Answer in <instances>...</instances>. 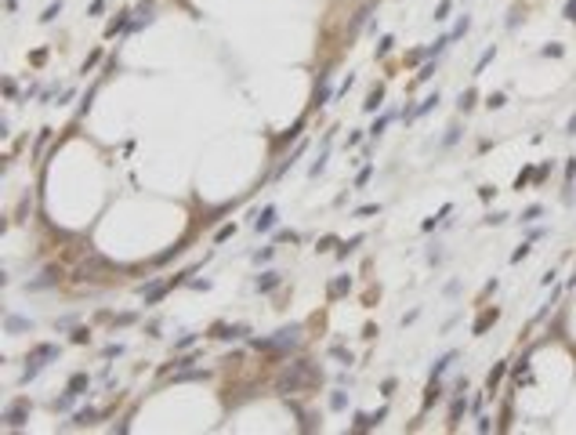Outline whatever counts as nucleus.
Returning <instances> with one entry per match:
<instances>
[{"label":"nucleus","mask_w":576,"mask_h":435,"mask_svg":"<svg viewBox=\"0 0 576 435\" xmlns=\"http://www.w3.org/2000/svg\"><path fill=\"white\" fill-rule=\"evenodd\" d=\"M323 377V370L319 366H308V363H290V370L279 377V392L286 395V392H297V388H304L308 381H319Z\"/></svg>","instance_id":"1"},{"label":"nucleus","mask_w":576,"mask_h":435,"mask_svg":"<svg viewBox=\"0 0 576 435\" xmlns=\"http://www.w3.org/2000/svg\"><path fill=\"white\" fill-rule=\"evenodd\" d=\"M297 341H301V327H286V330H275V337L268 341H254V348H294Z\"/></svg>","instance_id":"2"},{"label":"nucleus","mask_w":576,"mask_h":435,"mask_svg":"<svg viewBox=\"0 0 576 435\" xmlns=\"http://www.w3.org/2000/svg\"><path fill=\"white\" fill-rule=\"evenodd\" d=\"M113 261H105V257H87L80 268H76V280H105V272H113Z\"/></svg>","instance_id":"3"},{"label":"nucleus","mask_w":576,"mask_h":435,"mask_svg":"<svg viewBox=\"0 0 576 435\" xmlns=\"http://www.w3.org/2000/svg\"><path fill=\"white\" fill-rule=\"evenodd\" d=\"M25 417H29V399H18V403H11L4 410V424H7V428H22Z\"/></svg>","instance_id":"4"},{"label":"nucleus","mask_w":576,"mask_h":435,"mask_svg":"<svg viewBox=\"0 0 576 435\" xmlns=\"http://www.w3.org/2000/svg\"><path fill=\"white\" fill-rule=\"evenodd\" d=\"M54 283H58V268L48 265V268L36 272V280H25V290H48V286H54Z\"/></svg>","instance_id":"5"},{"label":"nucleus","mask_w":576,"mask_h":435,"mask_svg":"<svg viewBox=\"0 0 576 435\" xmlns=\"http://www.w3.org/2000/svg\"><path fill=\"white\" fill-rule=\"evenodd\" d=\"M275 221H279V210H275L272 203H268V207H261V214L254 218V229H257V232H272V229H275Z\"/></svg>","instance_id":"6"},{"label":"nucleus","mask_w":576,"mask_h":435,"mask_svg":"<svg viewBox=\"0 0 576 435\" xmlns=\"http://www.w3.org/2000/svg\"><path fill=\"white\" fill-rule=\"evenodd\" d=\"M4 330H7V334H29V330H33V319L7 312V316H4Z\"/></svg>","instance_id":"7"},{"label":"nucleus","mask_w":576,"mask_h":435,"mask_svg":"<svg viewBox=\"0 0 576 435\" xmlns=\"http://www.w3.org/2000/svg\"><path fill=\"white\" fill-rule=\"evenodd\" d=\"M279 283H283V272H272V268H268V272H261V276H257L254 290H257V294H268V290H275Z\"/></svg>","instance_id":"8"},{"label":"nucleus","mask_w":576,"mask_h":435,"mask_svg":"<svg viewBox=\"0 0 576 435\" xmlns=\"http://www.w3.org/2000/svg\"><path fill=\"white\" fill-rule=\"evenodd\" d=\"M243 334H247L243 323H236V327H225V323H218V327H214V337H221V341H236V337H243Z\"/></svg>","instance_id":"9"},{"label":"nucleus","mask_w":576,"mask_h":435,"mask_svg":"<svg viewBox=\"0 0 576 435\" xmlns=\"http://www.w3.org/2000/svg\"><path fill=\"white\" fill-rule=\"evenodd\" d=\"M330 102V73H319V91H315V109Z\"/></svg>","instance_id":"10"},{"label":"nucleus","mask_w":576,"mask_h":435,"mask_svg":"<svg viewBox=\"0 0 576 435\" xmlns=\"http://www.w3.org/2000/svg\"><path fill=\"white\" fill-rule=\"evenodd\" d=\"M380 105H384V84H377L374 91H370V98L362 102V109H366V113H377Z\"/></svg>","instance_id":"11"},{"label":"nucleus","mask_w":576,"mask_h":435,"mask_svg":"<svg viewBox=\"0 0 576 435\" xmlns=\"http://www.w3.org/2000/svg\"><path fill=\"white\" fill-rule=\"evenodd\" d=\"M435 105H439V91H431V95H428V98H424V102H421V105H417V109H413V113H410V116H406V120H417V116H424V113H431V109H435Z\"/></svg>","instance_id":"12"},{"label":"nucleus","mask_w":576,"mask_h":435,"mask_svg":"<svg viewBox=\"0 0 576 435\" xmlns=\"http://www.w3.org/2000/svg\"><path fill=\"white\" fill-rule=\"evenodd\" d=\"M453 359H457V352H446L442 359H435V366H431V381H439V377L446 374V366H450Z\"/></svg>","instance_id":"13"},{"label":"nucleus","mask_w":576,"mask_h":435,"mask_svg":"<svg viewBox=\"0 0 576 435\" xmlns=\"http://www.w3.org/2000/svg\"><path fill=\"white\" fill-rule=\"evenodd\" d=\"M497 316H500V312H497V308H489V312H482V316H478V323H475V334L482 337V334H486V327H493V323H497Z\"/></svg>","instance_id":"14"},{"label":"nucleus","mask_w":576,"mask_h":435,"mask_svg":"<svg viewBox=\"0 0 576 435\" xmlns=\"http://www.w3.org/2000/svg\"><path fill=\"white\" fill-rule=\"evenodd\" d=\"M76 399H80V395H76V392H73V388H66V392H62V395H58V399H54V403H51V410H69V406H73V403H76Z\"/></svg>","instance_id":"15"},{"label":"nucleus","mask_w":576,"mask_h":435,"mask_svg":"<svg viewBox=\"0 0 576 435\" xmlns=\"http://www.w3.org/2000/svg\"><path fill=\"white\" fill-rule=\"evenodd\" d=\"M58 345H51V341H48V345H36L33 352H29V356H40V359H58Z\"/></svg>","instance_id":"16"},{"label":"nucleus","mask_w":576,"mask_h":435,"mask_svg":"<svg viewBox=\"0 0 576 435\" xmlns=\"http://www.w3.org/2000/svg\"><path fill=\"white\" fill-rule=\"evenodd\" d=\"M359 243H362V236H351L348 243H341V247H337V257H341V261H345L348 254H355V251H359Z\"/></svg>","instance_id":"17"},{"label":"nucleus","mask_w":576,"mask_h":435,"mask_svg":"<svg viewBox=\"0 0 576 435\" xmlns=\"http://www.w3.org/2000/svg\"><path fill=\"white\" fill-rule=\"evenodd\" d=\"M301 153H304V145H297V149H294V153H290V156H286V160L279 163V171H275V178H283V174H286V171H290L294 163H297V156H301Z\"/></svg>","instance_id":"18"},{"label":"nucleus","mask_w":576,"mask_h":435,"mask_svg":"<svg viewBox=\"0 0 576 435\" xmlns=\"http://www.w3.org/2000/svg\"><path fill=\"white\" fill-rule=\"evenodd\" d=\"M87 384H91V377H87V374H73V377H69V388H73L76 395L87 392Z\"/></svg>","instance_id":"19"},{"label":"nucleus","mask_w":576,"mask_h":435,"mask_svg":"<svg viewBox=\"0 0 576 435\" xmlns=\"http://www.w3.org/2000/svg\"><path fill=\"white\" fill-rule=\"evenodd\" d=\"M95 417H98V410H91V406H87V410H76V413H73V424H76V428H83V424H91Z\"/></svg>","instance_id":"20"},{"label":"nucleus","mask_w":576,"mask_h":435,"mask_svg":"<svg viewBox=\"0 0 576 435\" xmlns=\"http://www.w3.org/2000/svg\"><path fill=\"white\" fill-rule=\"evenodd\" d=\"M62 15V0H54V4H48V7H44V15H40V22L44 26H48V22H54V18H58Z\"/></svg>","instance_id":"21"},{"label":"nucleus","mask_w":576,"mask_h":435,"mask_svg":"<svg viewBox=\"0 0 576 435\" xmlns=\"http://www.w3.org/2000/svg\"><path fill=\"white\" fill-rule=\"evenodd\" d=\"M493 58H497V48H486V51H482V58L475 62V73H471V77H478V73H482V69H486V66H489V62H493Z\"/></svg>","instance_id":"22"},{"label":"nucleus","mask_w":576,"mask_h":435,"mask_svg":"<svg viewBox=\"0 0 576 435\" xmlns=\"http://www.w3.org/2000/svg\"><path fill=\"white\" fill-rule=\"evenodd\" d=\"M540 214H544V207H540V203H533V207H526L522 214H518V221H522V225H529V221H536Z\"/></svg>","instance_id":"23"},{"label":"nucleus","mask_w":576,"mask_h":435,"mask_svg":"<svg viewBox=\"0 0 576 435\" xmlns=\"http://www.w3.org/2000/svg\"><path fill=\"white\" fill-rule=\"evenodd\" d=\"M392 120H395V113H380V116L374 120V127H370V134H374V138H377V134H380V131H384V127H388V124H392Z\"/></svg>","instance_id":"24"},{"label":"nucleus","mask_w":576,"mask_h":435,"mask_svg":"<svg viewBox=\"0 0 576 435\" xmlns=\"http://www.w3.org/2000/svg\"><path fill=\"white\" fill-rule=\"evenodd\" d=\"M475 87H468V91H464V95H460V102H457V105H460V113H468V109H475Z\"/></svg>","instance_id":"25"},{"label":"nucleus","mask_w":576,"mask_h":435,"mask_svg":"<svg viewBox=\"0 0 576 435\" xmlns=\"http://www.w3.org/2000/svg\"><path fill=\"white\" fill-rule=\"evenodd\" d=\"M326 142H330V138H326ZM326 142H323V153H319V160H315L312 167H308V174H312V178H315V174H323V171H326Z\"/></svg>","instance_id":"26"},{"label":"nucleus","mask_w":576,"mask_h":435,"mask_svg":"<svg viewBox=\"0 0 576 435\" xmlns=\"http://www.w3.org/2000/svg\"><path fill=\"white\" fill-rule=\"evenodd\" d=\"M348 286H351V280H348V276L333 280V283H330V298H337V294H348Z\"/></svg>","instance_id":"27"},{"label":"nucleus","mask_w":576,"mask_h":435,"mask_svg":"<svg viewBox=\"0 0 576 435\" xmlns=\"http://www.w3.org/2000/svg\"><path fill=\"white\" fill-rule=\"evenodd\" d=\"M450 210H453V203H446V207H442V210H439V214H435V218H428V221H424V232H431V229L439 225V221H442L446 214H450Z\"/></svg>","instance_id":"28"},{"label":"nucleus","mask_w":576,"mask_h":435,"mask_svg":"<svg viewBox=\"0 0 576 435\" xmlns=\"http://www.w3.org/2000/svg\"><path fill=\"white\" fill-rule=\"evenodd\" d=\"M450 7H453V0H439V7H435V22H446V18H450Z\"/></svg>","instance_id":"29"},{"label":"nucleus","mask_w":576,"mask_h":435,"mask_svg":"<svg viewBox=\"0 0 576 435\" xmlns=\"http://www.w3.org/2000/svg\"><path fill=\"white\" fill-rule=\"evenodd\" d=\"M370 178H374V163H366V167H362V171L355 174V189H362V185H366Z\"/></svg>","instance_id":"30"},{"label":"nucleus","mask_w":576,"mask_h":435,"mask_svg":"<svg viewBox=\"0 0 576 435\" xmlns=\"http://www.w3.org/2000/svg\"><path fill=\"white\" fill-rule=\"evenodd\" d=\"M366 428H377L374 417H370V413H355V432H366Z\"/></svg>","instance_id":"31"},{"label":"nucleus","mask_w":576,"mask_h":435,"mask_svg":"<svg viewBox=\"0 0 576 435\" xmlns=\"http://www.w3.org/2000/svg\"><path fill=\"white\" fill-rule=\"evenodd\" d=\"M272 257H275V247H261V251H254V261H257V265L272 261Z\"/></svg>","instance_id":"32"},{"label":"nucleus","mask_w":576,"mask_h":435,"mask_svg":"<svg viewBox=\"0 0 576 435\" xmlns=\"http://www.w3.org/2000/svg\"><path fill=\"white\" fill-rule=\"evenodd\" d=\"M330 356H333V359H341V363H345V366H351V352H348V348L333 345V348H330Z\"/></svg>","instance_id":"33"},{"label":"nucleus","mask_w":576,"mask_h":435,"mask_svg":"<svg viewBox=\"0 0 576 435\" xmlns=\"http://www.w3.org/2000/svg\"><path fill=\"white\" fill-rule=\"evenodd\" d=\"M207 377V370H185V374H178L174 381H203Z\"/></svg>","instance_id":"34"},{"label":"nucleus","mask_w":576,"mask_h":435,"mask_svg":"<svg viewBox=\"0 0 576 435\" xmlns=\"http://www.w3.org/2000/svg\"><path fill=\"white\" fill-rule=\"evenodd\" d=\"M345 406H348V395H345V392H333V395H330V410H345Z\"/></svg>","instance_id":"35"},{"label":"nucleus","mask_w":576,"mask_h":435,"mask_svg":"<svg viewBox=\"0 0 576 435\" xmlns=\"http://www.w3.org/2000/svg\"><path fill=\"white\" fill-rule=\"evenodd\" d=\"M468 29H471V18H468V15H464V18H460V22H457V29H453L450 36H453V40H460V36H464V33H468Z\"/></svg>","instance_id":"36"},{"label":"nucleus","mask_w":576,"mask_h":435,"mask_svg":"<svg viewBox=\"0 0 576 435\" xmlns=\"http://www.w3.org/2000/svg\"><path fill=\"white\" fill-rule=\"evenodd\" d=\"M464 410H468V403H464V395H460V399H457V403H453V413H450V421H453V424H457V421L464 417Z\"/></svg>","instance_id":"37"},{"label":"nucleus","mask_w":576,"mask_h":435,"mask_svg":"<svg viewBox=\"0 0 576 435\" xmlns=\"http://www.w3.org/2000/svg\"><path fill=\"white\" fill-rule=\"evenodd\" d=\"M69 341H73V345H87V341H91V334H87L83 327H76V330L69 334Z\"/></svg>","instance_id":"38"},{"label":"nucleus","mask_w":576,"mask_h":435,"mask_svg":"<svg viewBox=\"0 0 576 435\" xmlns=\"http://www.w3.org/2000/svg\"><path fill=\"white\" fill-rule=\"evenodd\" d=\"M540 54H544V58H562V54H565V48H562V44H551V48H544Z\"/></svg>","instance_id":"39"},{"label":"nucleus","mask_w":576,"mask_h":435,"mask_svg":"<svg viewBox=\"0 0 576 435\" xmlns=\"http://www.w3.org/2000/svg\"><path fill=\"white\" fill-rule=\"evenodd\" d=\"M95 91H98V87H91L87 95H83V102H80V109H76V116H83V113H87V109H91V98H95Z\"/></svg>","instance_id":"40"},{"label":"nucleus","mask_w":576,"mask_h":435,"mask_svg":"<svg viewBox=\"0 0 576 435\" xmlns=\"http://www.w3.org/2000/svg\"><path fill=\"white\" fill-rule=\"evenodd\" d=\"M504 370H507V363H497V370H493V374H489V388H497V381H500V377H504Z\"/></svg>","instance_id":"41"},{"label":"nucleus","mask_w":576,"mask_h":435,"mask_svg":"<svg viewBox=\"0 0 576 435\" xmlns=\"http://www.w3.org/2000/svg\"><path fill=\"white\" fill-rule=\"evenodd\" d=\"M192 345H196V334H185V337H178V345H174V348L185 352V348H192Z\"/></svg>","instance_id":"42"},{"label":"nucleus","mask_w":576,"mask_h":435,"mask_svg":"<svg viewBox=\"0 0 576 435\" xmlns=\"http://www.w3.org/2000/svg\"><path fill=\"white\" fill-rule=\"evenodd\" d=\"M392 44H395V36H380V44H377V54H388V51H392Z\"/></svg>","instance_id":"43"},{"label":"nucleus","mask_w":576,"mask_h":435,"mask_svg":"<svg viewBox=\"0 0 576 435\" xmlns=\"http://www.w3.org/2000/svg\"><path fill=\"white\" fill-rule=\"evenodd\" d=\"M377 210H380L377 203H366V207H359V210H355V218H370V214H377Z\"/></svg>","instance_id":"44"},{"label":"nucleus","mask_w":576,"mask_h":435,"mask_svg":"<svg viewBox=\"0 0 576 435\" xmlns=\"http://www.w3.org/2000/svg\"><path fill=\"white\" fill-rule=\"evenodd\" d=\"M351 84H355V77H351V73H348V77H345V84H341V87H337V98H345V95H348V91H351Z\"/></svg>","instance_id":"45"},{"label":"nucleus","mask_w":576,"mask_h":435,"mask_svg":"<svg viewBox=\"0 0 576 435\" xmlns=\"http://www.w3.org/2000/svg\"><path fill=\"white\" fill-rule=\"evenodd\" d=\"M297 134H301V124H294V127H290V131H286V134L279 138V145H286V142H294V138H297Z\"/></svg>","instance_id":"46"},{"label":"nucleus","mask_w":576,"mask_h":435,"mask_svg":"<svg viewBox=\"0 0 576 435\" xmlns=\"http://www.w3.org/2000/svg\"><path fill=\"white\" fill-rule=\"evenodd\" d=\"M460 134H464V131H460V127H450V134H446V138H442V145H453V142H457V138H460Z\"/></svg>","instance_id":"47"},{"label":"nucleus","mask_w":576,"mask_h":435,"mask_svg":"<svg viewBox=\"0 0 576 435\" xmlns=\"http://www.w3.org/2000/svg\"><path fill=\"white\" fill-rule=\"evenodd\" d=\"M504 221H507V214H504V210H497V214L486 218V225H504Z\"/></svg>","instance_id":"48"},{"label":"nucleus","mask_w":576,"mask_h":435,"mask_svg":"<svg viewBox=\"0 0 576 435\" xmlns=\"http://www.w3.org/2000/svg\"><path fill=\"white\" fill-rule=\"evenodd\" d=\"M431 73H435V58L428 62V66H421V73H417V80H428V77H431Z\"/></svg>","instance_id":"49"},{"label":"nucleus","mask_w":576,"mask_h":435,"mask_svg":"<svg viewBox=\"0 0 576 435\" xmlns=\"http://www.w3.org/2000/svg\"><path fill=\"white\" fill-rule=\"evenodd\" d=\"M504 102H507L504 95H489V98H486V105H489V109H500V105H504Z\"/></svg>","instance_id":"50"},{"label":"nucleus","mask_w":576,"mask_h":435,"mask_svg":"<svg viewBox=\"0 0 576 435\" xmlns=\"http://www.w3.org/2000/svg\"><path fill=\"white\" fill-rule=\"evenodd\" d=\"M232 232H236V225H225V229H221V232H218V236H214V239H218V243H225V239H228V236H232Z\"/></svg>","instance_id":"51"},{"label":"nucleus","mask_w":576,"mask_h":435,"mask_svg":"<svg viewBox=\"0 0 576 435\" xmlns=\"http://www.w3.org/2000/svg\"><path fill=\"white\" fill-rule=\"evenodd\" d=\"M526 254H529V243H522V247H518V251H515V254H511V261H515V265H518V261H522V257H526Z\"/></svg>","instance_id":"52"},{"label":"nucleus","mask_w":576,"mask_h":435,"mask_svg":"<svg viewBox=\"0 0 576 435\" xmlns=\"http://www.w3.org/2000/svg\"><path fill=\"white\" fill-rule=\"evenodd\" d=\"M116 356H124V345H109L105 348V359H116Z\"/></svg>","instance_id":"53"},{"label":"nucleus","mask_w":576,"mask_h":435,"mask_svg":"<svg viewBox=\"0 0 576 435\" xmlns=\"http://www.w3.org/2000/svg\"><path fill=\"white\" fill-rule=\"evenodd\" d=\"M565 18H569V22H576V0H569V4H565V11H562Z\"/></svg>","instance_id":"54"},{"label":"nucleus","mask_w":576,"mask_h":435,"mask_svg":"<svg viewBox=\"0 0 576 435\" xmlns=\"http://www.w3.org/2000/svg\"><path fill=\"white\" fill-rule=\"evenodd\" d=\"M573 178H576V160H569V167H565V185H573Z\"/></svg>","instance_id":"55"},{"label":"nucleus","mask_w":576,"mask_h":435,"mask_svg":"<svg viewBox=\"0 0 576 435\" xmlns=\"http://www.w3.org/2000/svg\"><path fill=\"white\" fill-rule=\"evenodd\" d=\"M478 196H482V200H493V196H497V189H493V185H482V189H478Z\"/></svg>","instance_id":"56"},{"label":"nucleus","mask_w":576,"mask_h":435,"mask_svg":"<svg viewBox=\"0 0 576 435\" xmlns=\"http://www.w3.org/2000/svg\"><path fill=\"white\" fill-rule=\"evenodd\" d=\"M101 11H105V0H95V4L87 7V15H101Z\"/></svg>","instance_id":"57"},{"label":"nucleus","mask_w":576,"mask_h":435,"mask_svg":"<svg viewBox=\"0 0 576 435\" xmlns=\"http://www.w3.org/2000/svg\"><path fill=\"white\" fill-rule=\"evenodd\" d=\"M98 58H101V51H91V58H87V62H83V73H87L91 66H95V62H98Z\"/></svg>","instance_id":"58"},{"label":"nucleus","mask_w":576,"mask_h":435,"mask_svg":"<svg viewBox=\"0 0 576 435\" xmlns=\"http://www.w3.org/2000/svg\"><path fill=\"white\" fill-rule=\"evenodd\" d=\"M565 134H576V116L569 120V131H565Z\"/></svg>","instance_id":"59"}]
</instances>
